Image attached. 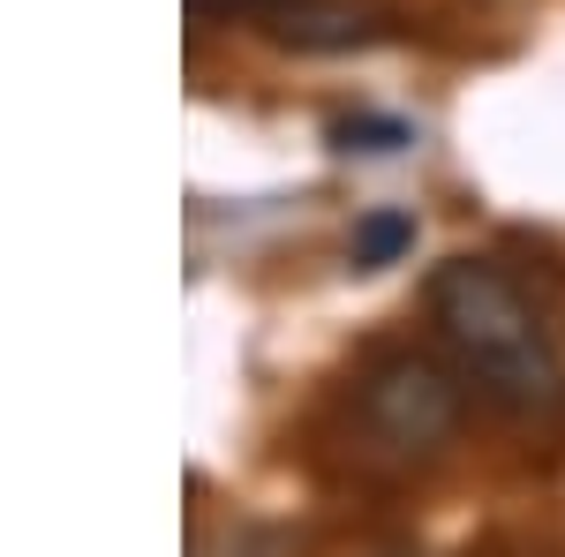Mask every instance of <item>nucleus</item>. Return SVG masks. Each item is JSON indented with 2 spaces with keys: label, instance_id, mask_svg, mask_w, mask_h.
<instances>
[{
  "label": "nucleus",
  "instance_id": "f257e3e1",
  "mask_svg": "<svg viewBox=\"0 0 565 557\" xmlns=\"http://www.w3.org/2000/svg\"><path fill=\"white\" fill-rule=\"evenodd\" d=\"M430 317L445 346L460 354V369L476 377L498 407L513 415H551L565 399V362L535 301L498 271L490 257H445L430 271Z\"/></svg>",
  "mask_w": 565,
  "mask_h": 557
},
{
  "label": "nucleus",
  "instance_id": "f03ea898",
  "mask_svg": "<svg viewBox=\"0 0 565 557\" xmlns=\"http://www.w3.org/2000/svg\"><path fill=\"white\" fill-rule=\"evenodd\" d=\"M354 415H362L377 452H392V460H437L452 444L460 415H468V392H460V377L437 354L392 346V354H377L354 377Z\"/></svg>",
  "mask_w": 565,
  "mask_h": 557
},
{
  "label": "nucleus",
  "instance_id": "7ed1b4c3",
  "mask_svg": "<svg viewBox=\"0 0 565 557\" xmlns=\"http://www.w3.org/2000/svg\"><path fill=\"white\" fill-rule=\"evenodd\" d=\"M271 39L295 45V53H348V45L385 39V15L377 8H354V0H287L271 15Z\"/></svg>",
  "mask_w": 565,
  "mask_h": 557
},
{
  "label": "nucleus",
  "instance_id": "20e7f679",
  "mask_svg": "<svg viewBox=\"0 0 565 557\" xmlns=\"http://www.w3.org/2000/svg\"><path fill=\"white\" fill-rule=\"evenodd\" d=\"M324 136H332V151H348V159H392V151L415 143V121H399V114H340Z\"/></svg>",
  "mask_w": 565,
  "mask_h": 557
},
{
  "label": "nucleus",
  "instance_id": "39448f33",
  "mask_svg": "<svg viewBox=\"0 0 565 557\" xmlns=\"http://www.w3.org/2000/svg\"><path fill=\"white\" fill-rule=\"evenodd\" d=\"M407 249H415V218H407V212H370V218H354V242H348L354 271H385V264H399Z\"/></svg>",
  "mask_w": 565,
  "mask_h": 557
},
{
  "label": "nucleus",
  "instance_id": "423d86ee",
  "mask_svg": "<svg viewBox=\"0 0 565 557\" xmlns=\"http://www.w3.org/2000/svg\"><path fill=\"white\" fill-rule=\"evenodd\" d=\"M196 8H218V15H242V8H264V0H196Z\"/></svg>",
  "mask_w": 565,
  "mask_h": 557
}]
</instances>
